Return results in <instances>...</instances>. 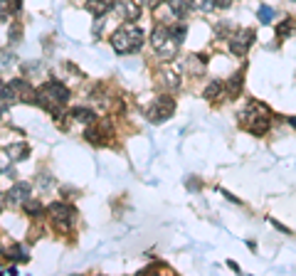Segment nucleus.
<instances>
[{
  "instance_id": "obj_1",
  "label": "nucleus",
  "mask_w": 296,
  "mask_h": 276,
  "mask_svg": "<svg viewBox=\"0 0 296 276\" xmlns=\"http://www.w3.org/2000/svg\"><path fill=\"white\" fill-rule=\"evenodd\" d=\"M143 45V32L138 30V27H133V25H126V27H121V30H116L114 35H111V47L116 50V52H136L138 47Z\"/></svg>"
},
{
  "instance_id": "obj_2",
  "label": "nucleus",
  "mask_w": 296,
  "mask_h": 276,
  "mask_svg": "<svg viewBox=\"0 0 296 276\" xmlns=\"http://www.w3.org/2000/svg\"><path fill=\"white\" fill-rule=\"evenodd\" d=\"M67 99H69V92H67V87L59 84V82H50V84H45V87L35 94V101L42 104L47 111H57V106H62Z\"/></svg>"
},
{
  "instance_id": "obj_3",
  "label": "nucleus",
  "mask_w": 296,
  "mask_h": 276,
  "mask_svg": "<svg viewBox=\"0 0 296 276\" xmlns=\"http://www.w3.org/2000/svg\"><path fill=\"white\" fill-rule=\"evenodd\" d=\"M242 124L252 131V133L262 136L264 131L269 129V109L257 104V101H252L247 109L242 111Z\"/></svg>"
},
{
  "instance_id": "obj_4",
  "label": "nucleus",
  "mask_w": 296,
  "mask_h": 276,
  "mask_svg": "<svg viewBox=\"0 0 296 276\" xmlns=\"http://www.w3.org/2000/svg\"><path fill=\"white\" fill-rule=\"evenodd\" d=\"M173 111H175V101H173L170 96H158V99L148 106V121L161 124V121H166Z\"/></svg>"
},
{
  "instance_id": "obj_5",
  "label": "nucleus",
  "mask_w": 296,
  "mask_h": 276,
  "mask_svg": "<svg viewBox=\"0 0 296 276\" xmlns=\"http://www.w3.org/2000/svg\"><path fill=\"white\" fill-rule=\"evenodd\" d=\"M254 42V30H240L237 35L230 40V50H232V55H247V50H249V45Z\"/></svg>"
},
{
  "instance_id": "obj_6",
  "label": "nucleus",
  "mask_w": 296,
  "mask_h": 276,
  "mask_svg": "<svg viewBox=\"0 0 296 276\" xmlns=\"http://www.w3.org/2000/svg\"><path fill=\"white\" fill-rule=\"evenodd\" d=\"M114 13L119 15L121 20H138V15H141V5L136 3V0H116L114 3Z\"/></svg>"
},
{
  "instance_id": "obj_7",
  "label": "nucleus",
  "mask_w": 296,
  "mask_h": 276,
  "mask_svg": "<svg viewBox=\"0 0 296 276\" xmlns=\"http://www.w3.org/2000/svg\"><path fill=\"white\" fill-rule=\"evenodd\" d=\"M50 215H52V220L57 222V227H59V229H67V227H69V222H72L74 210L72 207H67V205L57 203V205H50Z\"/></svg>"
},
{
  "instance_id": "obj_8",
  "label": "nucleus",
  "mask_w": 296,
  "mask_h": 276,
  "mask_svg": "<svg viewBox=\"0 0 296 276\" xmlns=\"http://www.w3.org/2000/svg\"><path fill=\"white\" fill-rule=\"evenodd\" d=\"M30 185L27 183H18L10 187V203H25V200H30Z\"/></svg>"
},
{
  "instance_id": "obj_9",
  "label": "nucleus",
  "mask_w": 296,
  "mask_h": 276,
  "mask_svg": "<svg viewBox=\"0 0 296 276\" xmlns=\"http://www.w3.org/2000/svg\"><path fill=\"white\" fill-rule=\"evenodd\" d=\"M109 8H111V0H89L87 3V10L92 13L94 18H101Z\"/></svg>"
},
{
  "instance_id": "obj_10",
  "label": "nucleus",
  "mask_w": 296,
  "mask_h": 276,
  "mask_svg": "<svg viewBox=\"0 0 296 276\" xmlns=\"http://www.w3.org/2000/svg\"><path fill=\"white\" fill-rule=\"evenodd\" d=\"M190 5H193V0H170V13L175 18H183L185 13L190 10Z\"/></svg>"
},
{
  "instance_id": "obj_11",
  "label": "nucleus",
  "mask_w": 296,
  "mask_h": 276,
  "mask_svg": "<svg viewBox=\"0 0 296 276\" xmlns=\"http://www.w3.org/2000/svg\"><path fill=\"white\" fill-rule=\"evenodd\" d=\"M27 153H30L27 143H18V146L8 148V158H13V161H22V158H27Z\"/></svg>"
},
{
  "instance_id": "obj_12",
  "label": "nucleus",
  "mask_w": 296,
  "mask_h": 276,
  "mask_svg": "<svg viewBox=\"0 0 296 276\" xmlns=\"http://www.w3.org/2000/svg\"><path fill=\"white\" fill-rule=\"evenodd\" d=\"M20 10V0H0V18H8L10 13Z\"/></svg>"
},
{
  "instance_id": "obj_13",
  "label": "nucleus",
  "mask_w": 296,
  "mask_h": 276,
  "mask_svg": "<svg viewBox=\"0 0 296 276\" xmlns=\"http://www.w3.org/2000/svg\"><path fill=\"white\" fill-rule=\"evenodd\" d=\"M72 116L77 119V121H84V124H87V121L92 124V121H94V113H92L89 109H74V111H72Z\"/></svg>"
},
{
  "instance_id": "obj_14",
  "label": "nucleus",
  "mask_w": 296,
  "mask_h": 276,
  "mask_svg": "<svg viewBox=\"0 0 296 276\" xmlns=\"http://www.w3.org/2000/svg\"><path fill=\"white\" fill-rule=\"evenodd\" d=\"M163 76H166L163 82H166V87H168V89H170V92H175V89L180 87V79H178V74L168 72V74H163Z\"/></svg>"
},
{
  "instance_id": "obj_15",
  "label": "nucleus",
  "mask_w": 296,
  "mask_h": 276,
  "mask_svg": "<svg viewBox=\"0 0 296 276\" xmlns=\"http://www.w3.org/2000/svg\"><path fill=\"white\" fill-rule=\"evenodd\" d=\"M220 92H222L220 82H210V84H207V89H205V96H207V99H217V94Z\"/></svg>"
},
{
  "instance_id": "obj_16",
  "label": "nucleus",
  "mask_w": 296,
  "mask_h": 276,
  "mask_svg": "<svg viewBox=\"0 0 296 276\" xmlns=\"http://www.w3.org/2000/svg\"><path fill=\"white\" fill-rule=\"evenodd\" d=\"M10 257L15 259V261H27V259H30V257H27V254H25V247H20V244H18V247H13V249H10Z\"/></svg>"
},
{
  "instance_id": "obj_17",
  "label": "nucleus",
  "mask_w": 296,
  "mask_h": 276,
  "mask_svg": "<svg viewBox=\"0 0 296 276\" xmlns=\"http://www.w3.org/2000/svg\"><path fill=\"white\" fill-rule=\"evenodd\" d=\"M259 20H262V22H272V20H274V10L267 8V5H262V8H259Z\"/></svg>"
},
{
  "instance_id": "obj_18",
  "label": "nucleus",
  "mask_w": 296,
  "mask_h": 276,
  "mask_svg": "<svg viewBox=\"0 0 296 276\" xmlns=\"http://www.w3.org/2000/svg\"><path fill=\"white\" fill-rule=\"evenodd\" d=\"M25 210H27V215H32V217H40V215L45 212L40 203H27V205H25Z\"/></svg>"
},
{
  "instance_id": "obj_19",
  "label": "nucleus",
  "mask_w": 296,
  "mask_h": 276,
  "mask_svg": "<svg viewBox=\"0 0 296 276\" xmlns=\"http://www.w3.org/2000/svg\"><path fill=\"white\" fill-rule=\"evenodd\" d=\"M240 84H242V76L240 74H235V76H232V82H230V92L235 94L237 89H240Z\"/></svg>"
},
{
  "instance_id": "obj_20",
  "label": "nucleus",
  "mask_w": 296,
  "mask_h": 276,
  "mask_svg": "<svg viewBox=\"0 0 296 276\" xmlns=\"http://www.w3.org/2000/svg\"><path fill=\"white\" fill-rule=\"evenodd\" d=\"M138 5H146V8H158V5H163V0H138Z\"/></svg>"
},
{
  "instance_id": "obj_21",
  "label": "nucleus",
  "mask_w": 296,
  "mask_h": 276,
  "mask_svg": "<svg viewBox=\"0 0 296 276\" xmlns=\"http://www.w3.org/2000/svg\"><path fill=\"white\" fill-rule=\"evenodd\" d=\"M289 30H291V25H289V22H284V25H279V37H281V35H286Z\"/></svg>"
},
{
  "instance_id": "obj_22",
  "label": "nucleus",
  "mask_w": 296,
  "mask_h": 276,
  "mask_svg": "<svg viewBox=\"0 0 296 276\" xmlns=\"http://www.w3.org/2000/svg\"><path fill=\"white\" fill-rule=\"evenodd\" d=\"M230 3H232V0H215V5H217V8H227Z\"/></svg>"
},
{
  "instance_id": "obj_23",
  "label": "nucleus",
  "mask_w": 296,
  "mask_h": 276,
  "mask_svg": "<svg viewBox=\"0 0 296 276\" xmlns=\"http://www.w3.org/2000/svg\"><path fill=\"white\" fill-rule=\"evenodd\" d=\"M3 87H5V84H3V79H0V94H3Z\"/></svg>"
},
{
  "instance_id": "obj_24",
  "label": "nucleus",
  "mask_w": 296,
  "mask_h": 276,
  "mask_svg": "<svg viewBox=\"0 0 296 276\" xmlns=\"http://www.w3.org/2000/svg\"><path fill=\"white\" fill-rule=\"evenodd\" d=\"M0 210H3V192H0Z\"/></svg>"
},
{
  "instance_id": "obj_25",
  "label": "nucleus",
  "mask_w": 296,
  "mask_h": 276,
  "mask_svg": "<svg viewBox=\"0 0 296 276\" xmlns=\"http://www.w3.org/2000/svg\"><path fill=\"white\" fill-rule=\"evenodd\" d=\"M3 111H5V106H0V113H3Z\"/></svg>"
},
{
  "instance_id": "obj_26",
  "label": "nucleus",
  "mask_w": 296,
  "mask_h": 276,
  "mask_svg": "<svg viewBox=\"0 0 296 276\" xmlns=\"http://www.w3.org/2000/svg\"><path fill=\"white\" fill-rule=\"evenodd\" d=\"M291 124H294V126H296V119H291Z\"/></svg>"
}]
</instances>
